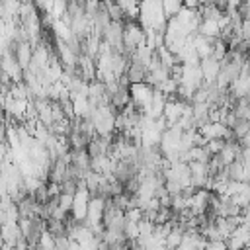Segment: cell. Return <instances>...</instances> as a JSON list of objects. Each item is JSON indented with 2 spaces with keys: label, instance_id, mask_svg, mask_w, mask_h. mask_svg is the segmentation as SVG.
Returning a JSON list of instances; mask_svg holds the SVG:
<instances>
[{
  "label": "cell",
  "instance_id": "cell-1",
  "mask_svg": "<svg viewBox=\"0 0 250 250\" xmlns=\"http://www.w3.org/2000/svg\"><path fill=\"white\" fill-rule=\"evenodd\" d=\"M137 20L145 29H158V31H164L168 23V16L160 0H141Z\"/></svg>",
  "mask_w": 250,
  "mask_h": 250
},
{
  "label": "cell",
  "instance_id": "cell-2",
  "mask_svg": "<svg viewBox=\"0 0 250 250\" xmlns=\"http://www.w3.org/2000/svg\"><path fill=\"white\" fill-rule=\"evenodd\" d=\"M129 92H131V102L135 104V107L143 113L150 107L152 96H154V86L148 84L146 80L143 82H131L129 84Z\"/></svg>",
  "mask_w": 250,
  "mask_h": 250
},
{
  "label": "cell",
  "instance_id": "cell-3",
  "mask_svg": "<svg viewBox=\"0 0 250 250\" xmlns=\"http://www.w3.org/2000/svg\"><path fill=\"white\" fill-rule=\"evenodd\" d=\"M186 107H188V102H184V100H180V98H168V102H166V105H164V113H162V115L168 119V125L178 123L180 117L184 115Z\"/></svg>",
  "mask_w": 250,
  "mask_h": 250
},
{
  "label": "cell",
  "instance_id": "cell-4",
  "mask_svg": "<svg viewBox=\"0 0 250 250\" xmlns=\"http://www.w3.org/2000/svg\"><path fill=\"white\" fill-rule=\"evenodd\" d=\"M201 70H203V80H205V84H215V80H217V76H219V72H221V61L219 59H215L213 55L211 57H207V59H201Z\"/></svg>",
  "mask_w": 250,
  "mask_h": 250
},
{
  "label": "cell",
  "instance_id": "cell-5",
  "mask_svg": "<svg viewBox=\"0 0 250 250\" xmlns=\"http://www.w3.org/2000/svg\"><path fill=\"white\" fill-rule=\"evenodd\" d=\"M213 43H215V39L205 37V35H201L199 31L193 33V47H195L199 59H207V57L213 55Z\"/></svg>",
  "mask_w": 250,
  "mask_h": 250
},
{
  "label": "cell",
  "instance_id": "cell-6",
  "mask_svg": "<svg viewBox=\"0 0 250 250\" xmlns=\"http://www.w3.org/2000/svg\"><path fill=\"white\" fill-rule=\"evenodd\" d=\"M197 31H199L201 35H205V37L217 39V37H221L223 27H221V21H219V20L203 18V20H201V23H199V29H197Z\"/></svg>",
  "mask_w": 250,
  "mask_h": 250
},
{
  "label": "cell",
  "instance_id": "cell-7",
  "mask_svg": "<svg viewBox=\"0 0 250 250\" xmlns=\"http://www.w3.org/2000/svg\"><path fill=\"white\" fill-rule=\"evenodd\" d=\"M166 102H168V96H166L164 92H160V90L154 88V96H152L150 107H148L146 111H143V113H148V115H152V117L156 119V117H160V115L164 113V105H166Z\"/></svg>",
  "mask_w": 250,
  "mask_h": 250
},
{
  "label": "cell",
  "instance_id": "cell-8",
  "mask_svg": "<svg viewBox=\"0 0 250 250\" xmlns=\"http://www.w3.org/2000/svg\"><path fill=\"white\" fill-rule=\"evenodd\" d=\"M35 248H41V250H55L57 248V242H55V234L45 229L41 234H39V240H37V246Z\"/></svg>",
  "mask_w": 250,
  "mask_h": 250
},
{
  "label": "cell",
  "instance_id": "cell-9",
  "mask_svg": "<svg viewBox=\"0 0 250 250\" xmlns=\"http://www.w3.org/2000/svg\"><path fill=\"white\" fill-rule=\"evenodd\" d=\"M182 238H184V227L174 225V227L170 229L168 236H166V246H168V248H176V246H180Z\"/></svg>",
  "mask_w": 250,
  "mask_h": 250
},
{
  "label": "cell",
  "instance_id": "cell-10",
  "mask_svg": "<svg viewBox=\"0 0 250 250\" xmlns=\"http://www.w3.org/2000/svg\"><path fill=\"white\" fill-rule=\"evenodd\" d=\"M248 131H250V119H236V123L232 125V135H234V139H242Z\"/></svg>",
  "mask_w": 250,
  "mask_h": 250
},
{
  "label": "cell",
  "instance_id": "cell-11",
  "mask_svg": "<svg viewBox=\"0 0 250 250\" xmlns=\"http://www.w3.org/2000/svg\"><path fill=\"white\" fill-rule=\"evenodd\" d=\"M68 12V0H55L53 2V8H51V14L55 20L59 18H64V14Z\"/></svg>",
  "mask_w": 250,
  "mask_h": 250
},
{
  "label": "cell",
  "instance_id": "cell-12",
  "mask_svg": "<svg viewBox=\"0 0 250 250\" xmlns=\"http://www.w3.org/2000/svg\"><path fill=\"white\" fill-rule=\"evenodd\" d=\"M225 143H227V139H209V143H207L205 146H207V150H209L211 156H213V154H219V152H221V148L225 146Z\"/></svg>",
  "mask_w": 250,
  "mask_h": 250
},
{
  "label": "cell",
  "instance_id": "cell-13",
  "mask_svg": "<svg viewBox=\"0 0 250 250\" xmlns=\"http://www.w3.org/2000/svg\"><path fill=\"white\" fill-rule=\"evenodd\" d=\"M240 33L244 39L250 41V18H242V23H240Z\"/></svg>",
  "mask_w": 250,
  "mask_h": 250
},
{
  "label": "cell",
  "instance_id": "cell-14",
  "mask_svg": "<svg viewBox=\"0 0 250 250\" xmlns=\"http://www.w3.org/2000/svg\"><path fill=\"white\" fill-rule=\"evenodd\" d=\"M238 12L242 18H250V0H242V4L238 6Z\"/></svg>",
  "mask_w": 250,
  "mask_h": 250
},
{
  "label": "cell",
  "instance_id": "cell-15",
  "mask_svg": "<svg viewBox=\"0 0 250 250\" xmlns=\"http://www.w3.org/2000/svg\"><path fill=\"white\" fill-rule=\"evenodd\" d=\"M242 4V0H229L227 2V10H238V6ZM225 10V12H227Z\"/></svg>",
  "mask_w": 250,
  "mask_h": 250
},
{
  "label": "cell",
  "instance_id": "cell-16",
  "mask_svg": "<svg viewBox=\"0 0 250 250\" xmlns=\"http://www.w3.org/2000/svg\"><path fill=\"white\" fill-rule=\"evenodd\" d=\"M238 141H240V145H242V146H250V131H248L242 139H238Z\"/></svg>",
  "mask_w": 250,
  "mask_h": 250
}]
</instances>
